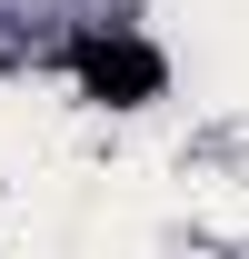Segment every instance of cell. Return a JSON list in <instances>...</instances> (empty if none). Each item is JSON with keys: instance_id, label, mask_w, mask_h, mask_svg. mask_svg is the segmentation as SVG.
Returning a JSON list of instances; mask_svg holds the SVG:
<instances>
[{"instance_id": "obj_1", "label": "cell", "mask_w": 249, "mask_h": 259, "mask_svg": "<svg viewBox=\"0 0 249 259\" xmlns=\"http://www.w3.org/2000/svg\"><path fill=\"white\" fill-rule=\"evenodd\" d=\"M70 80L90 100H110V110H140V100H159V50L130 30H80L70 40Z\"/></svg>"}]
</instances>
